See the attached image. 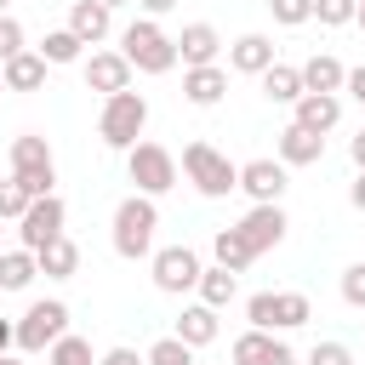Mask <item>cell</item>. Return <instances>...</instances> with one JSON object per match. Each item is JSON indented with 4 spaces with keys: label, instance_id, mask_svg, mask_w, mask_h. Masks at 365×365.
I'll return each instance as SVG.
<instances>
[{
    "label": "cell",
    "instance_id": "cell-1",
    "mask_svg": "<svg viewBox=\"0 0 365 365\" xmlns=\"http://www.w3.org/2000/svg\"><path fill=\"white\" fill-rule=\"evenodd\" d=\"M114 234V257H125V262H148L154 257V234H160V205H154V194H125L120 205H114V222H108Z\"/></svg>",
    "mask_w": 365,
    "mask_h": 365
},
{
    "label": "cell",
    "instance_id": "cell-2",
    "mask_svg": "<svg viewBox=\"0 0 365 365\" xmlns=\"http://www.w3.org/2000/svg\"><path fill=\"white\" fill-rule=\"evenodd\" d=\"M120 51L131 57L137 74H171V68L182 63V57H177V34H165L160 17H143V11L120 29Z\"/></svg>",
    "mask_w": 365,
    "mask_h": 365
},
{
    "label": "cell",
    "instance_id": "cell-3",
    "mask_svg": "<svg viewBox=\"0 0 365 365\" xmlns=\"http://www.w3.org/2000/svg\"><path fill=\"white\" fill-rule=\"evenodd\" d=\"M143 125H148V97L143 91H114V97H103V114H97V137H103V148H114V154H125V148H137L143 143Z\"/></svg>",
    "mask_w": 365,
    "mask_h": 365
},
{
    "label": "cell",
    "instance_id": "cell-4",
    "mask_svg": "<svg viewBox=\"0 0 365 365\" xmlns=\"http://www.w3.org/2000/svg\"><path fill=\"white\" fill-rule=\"evenodd\" d=\"M182 177L194 182V194H205V200H222V194H234L240 188V165L222 154V148H211V143H182Z\"/></svg>",
    "mask_w": 365,
    "mask_h": 365
},
{
    "label": "cell",
    "instance_id": "cell-5",
    "mask_svg": "<svg viewBox=\"0 0 365 365\" xmlns=\"http://www.w3.org/2000/svg\"><path fill=\"white\" fill-rule=\"evenodd\" d=\"M6 160H11V177L29 188V200H40V194H57V188H51V182H57V160H51V143H46V137H34V131L11 137Z\"/></svg>",
    "mask_w": 365,
    "mask_h": 365
},
{
    "label": "cell",
    "instance_id": "cell-6",
    "mask_svg": "<svg viewBox=\"0 0 365 365\" xmlns=\"http://www.w3.org/2000/svg\"><path fill=\"white\" fill-rule=\"evenodd\" d=\"M177 171H182V165H177V154H171L165 143H148V137H143L137 148H125V177L137 182V194H154V200L171 194V188H177Z\"/></svg>",
    "mask_w": 365,
    "mask_h": 365
},
{
    "label": "cell",
    "instance_id": "cell-7",
    "mask_svg": "<svg viewBox=\"0 0 365 365\" xmlns=\"http://www.w3.org/2000/svg\"><path fill=\"white\" fill-rule=\"evenodd\" d=\"M57 336H68V302H63V297L29 302L23 319H17V354H46Z\"/></svg>",
    "mask_w": 365,
    "mask_h": 365
},
{
    "label": "cell",
    "instance_id": "cell-8",
    "mask_svg": "<svg viewBox=\"0 0 365 365\" xmlns=\"http://www.w3.org/2000/svg\"><path fill=\"white\" fill-rule=\"evenodd\" d=\"M148 274H154V285H160L165 297H188V291L200 285L205 262H200L194 245H160V251L148 257Z\"/></svg>",
    "mask_w": 365,
    "mask_h": 365
},
{
    "label": "cell",
    "instance_id": "cell-9",
    "mask_svg": "<svg viewBox=\"0 0 365 365\" xmlns=\"http://www.w3.org/2000/svg\"><path fill=\"white\" fill-rule=\"evenodd\" d=\"M285 171H291V165H285L279 154H274V160L257 154V160L240 165V194H245L251 205H279V200H285V182H291Z\"/></svg>",
    "mask_w": 365,
    "mask_h": 365
},
{
    "label": "cell",
    "instance_id": "cell-10",
    "mask_svg": "<svg viewBox=\"0 0 365 365\" xmlns=\"http://www.w3.org/2000/svg\"><path fill=\"white\" fill-rule=\"evenodd\" d=\"M63 222H68V205H63L57 194H40V200H29V211L17 217V245L40 251V245H51V240L63 234Z\"/></svg>",
    "mask_w": 365,
    "mask_h": 365
},
{
    "label": "cell",
    "instance_id": "cell-11",
    "mask_svg": "<svg viewBox=\"0 0 365 365\" xmlns=\"http://www.w3.org/2000/svg\"><path fill=\"white\" fill-rule=\"evenodd\" d=\"M228 359H234V365H302L279 331H257V325H245V331L234 336Z\"/></svg>",
    "mask_w": 365,
    "mask_h": 365
},
{
    "label": "cell",
    "instance_id": "cell-12",
    "mask_svg": "<svg viewBox=\"0 0 365 365\" xmlns=\"http://www.w3.org/2000/svg\"><path fill=\"white\" fill-rule=\"evenodd\" d=\"M80 74H86V91H103V97H114V91H125L131 86V57L125 51H108V46H97L91 57H80Z\"/></svg>",
    "mask_w": 365,
    "mask_h": 365
},
{
    "label": "cell",
    "instance_id": "cell-13",
    "mask_svg": "<svg viewBox=\"0 0 365 365\" xmlns=\"http://www.w3.org/2000/svg\"><path fill=\"white\" fill-rule=\"evenodd\" d=\"M291 120L297 125H308V131H336L342 125V91H302L297 103H291Z\"/></svg>",
    "mask_w": 365,
    "mask_h": 365
},
{
    "label": "cell",
    "instance_id": "cell-14",
    "mask_svg": "<svg viewBox=\"0 0 365 365\" xmlns=\"http://www.w3.org/2000/svg\"><path fill=\"white\" fill-rule=\"evenodd\" d=\"M234 228H240V234L251 240V251L262 257V251H274V245L285 240V228H291V222H285V205H251Z\"/></svg>",
    "mask_w": 365,
    "mask_h": 365
},
{
    "label": "cell",
    "instance_id": "cell-15",
    "mask_svg": "<svg viewBox=\"0 0 365 365\" xmlns=\"http://www.w3.org/2000/svg\"><path fill=\"white\" fill-rule=\"evenodd\" d=\"M182 97L194 108H217L228 97V68L222 63H200V68H182Z\"/></svg>",
    "mask_w": 365,
    "mask_h": 365
},
{
    "label": "cell",
    "instance_id": "cell-16",
    "mask_svg": "<svg viewBox=\"0 0 365 365\" xmlns=\"http://www.w3.org/2000/svg\"><path fill=\"white\" fill-rule=\"evenodd\" d=\"M177 57H182V68L217 63V57H222V34H217L211 23H182V34H177Z\"/></svg>",
    "mask_w": 365,
    "mask_h": 365
},
{
    "label": "cell",
    "instance_id": "cell-17",
    "mask_svg": "<svg viewBox=\"0 0 365 365\" xmlns=\"http://www.w3.org/2000/svg\"><path fill=\"white\" fill-rule=\"evenodd\" d=\"M274 154H279L285 165H319V160H325V137L291 120V125L279 131V143H274Z\"/></svg>",
    "mask_w": 365,
    "mask_h": 365
},
{
    "label": "cell",
    "instance_id": "cell-18",
    "mask_svg": "<svg viewBox=\"0 0 365 365\" xmlns=\"http://www.w3.org/2000/svg\"><path fill=\"white\" fill-rule=\"evenodd\" d=\"M217 314H222V308H211V302H188V308L177 314V325H171V331H177L188 348H211V342H217V331H222V319H217Z\"/></svg>",
    "mask_w": 365,
    "mask_h": 365
},
{
    "label": "cell",
    "instance_id": "cell-19",
    "mask_svg": "<svg viewBox=\"0 0 365 365\" xmlns=\"http://www.w3.org/2000/svg\"><path fill=\"white\" fill-rule=\"evenodd\" d=\"M274 63H279V57H274V40L257 34V29L228 46V68H234V74H262V68H274Z\"/></svg>",
    "mask_w": 365,
    "mask_h": 365
},
{
    "label": "cell",
    "instance_id": "cell-20",
    "mask_svg": "<svg viewBox=\"0 0 365 365\" xmlns=\"http://www.w3.org/2000/svg\"><path fill=\"white\" fill-rule=\"evenodd\" d=\"M68 29H74L86 46H103V40L114 34V11H108L103 0H74V6H68Z\"/></svg>",
    "mask_w": 365,
    "mask_h": 365
},
{
    "label": "cell",
    "instance_id": "cell-21",
    "mask_svg": "<svg viewBox=\"0 0 365 365\" xmlns=\"http://www.w3.org/2000/svg\"><path fill=\"white\" fill-rule=\"evenodd\" d=\"M46 68H51V63H46L34 46H29V51H17L11 63H0V74H6V91H40V86H46Z\"/></svg>",
    "mask_w": 365,
    "mask_h": 365
},
{
    "label": "cell",
    "instance_id": "cell-22",
    "mask_svg": "<svg viewBox=\"0 0 365 365\" xmlns=\"http://www.w3.org/2000/svg\"><path fill=\"white\" fill-rule=\"evenodd\" d=\"M34 257H40V274H46V279H74V274H80V245H74L68 234H57L51 245H40Z\"/></svg>",
    "mask_w": 365,
    "mask_h": 365
},
{
    "label": "cell",
    "instance_id": "cell-23",
    "mask_svg": "<svg viewBox=\"0 0 365 365\" xmlns=\"http://www.w3.org/2000/svg\"><path fill=\"white\" fill-rule=\"evenodd\" d=\"M34 274H40V257H34L29 245L0 251V291H29V285H34Z\"/></svg>",
    "mask_w": 365,
    "mask_h": 365
},
{
    "label": "cell",
    "instance_id": "cell-24",
    "mask_svg": "<svg viewBox=\"0 0 365 365\" xmlns=\"http://www.w3.org/2000/svg\"><path fill=\"white\" fill-rule=\"evenodd\" d=\"M34 51H40L51 68H68V63H80V57H86V40H80V34L63 23V29H46V40H40Z\"/></svg>",
    "mask_w": 365,
    "mask_h": 365
},
{
    "label": "cell",
    "instance_id": "cell-25",
    "mask_svg": "<svg viewBox=\"0 0 365 365\" xmlns=\"http://www.w3.org/2000/svg\"><path fill=\"white\" fill-rule=\"evenodd\" d=\"M257 80H262V97H268V103H285V108L308 91V86H302V68H291V63H274V68H262Z\"/></svg>",
    "mask_w": 365,
    "mask_h": 365
},
{
    "label": "cell",
    "instance_id": "cell-26",
    "mask_svg": "<svg viewBox=\"0 0 365 365\" xmlns=\"http://www.w3.org/2000/svg\"><path fill=\"white\" fill-rule=\"evenodd\" d=\"M211 257H217L222 268H234V274H245V268L257 262V251H251V240H245L240 228H217V234H211Z\"/></svg>",
    "mask_w": 365,
    "mask_h": 365
},
{
    "label": "cell",
    "instance_id": "cell-27",
    "mask_svg": "<svg viewBox=\"0 0 365 365\" xmlns=\"http://www.w3.org/2000/svg\"><path fill=\"white\" fill-rule=\"evenodd\" d=\"M194 291H200V302L228 308V302L240 297V274H234V268H222V262H211V268L200 274V285H194Z\"/></svg>",
    "mask_w": 365,
    "mask_h": 365
},
{
    "label": "cell",
    "instance_id": "cell-28",
    "mask_svg": "<svg viewBox=\"0 0 365 365\" xmlns=\"http://www.w3.org/2000/svg\"><path fill=\"white\" fill-rule=\"evenodd\" d=\"M342 80H348V68H342L331 51H314V57L302 63V86H308V91H342Z\"/></svg>",
    "mask_w": 365,
    "mask_h": 365
},
{
    "label": "cell",
    "instance_id": "cell-29",
    "mask_svg": "<svg viewBox=\"0 0 365 365\" xmlns=\"http://www.w3.org/2000/svg\"><path fill=\"white\" fill-rule=\"evenodd\" d=\"M194 354H200V348H188V342H182L177 331L143 348V359H148V365H194Z\"/></svg>",
    "mask_w": 365,
    "mask_h": 365
},
{
    "label": "cell",
    "instance_id": "cell-30",
    "mask_svg": "<svg viewBox=\"0 0 365 365\" xmlns=\"http://www.w3.org/2000/svg\"><path fill=\"white\" fill-rule=\"evenodd\" d=\"M46 365H97V354H91V342L86 336H57L51 348H46Z\"/></svg>",
    "mask_w": 365,
    "mask_h": 365
},
{
    "label": "cell",
    "instance_id": "cell-31",
    "mask_svg": "<svg viewBox=\"0 0 365 365\" xmlns=\"http://www.w3.org/2000/svg\"><path fill=\"white\" fill-rule=\"evenodd\" d=\"M245 319L257 331H279V291H251L245 297Z\"/></svg>",
    "mask_w": 365,
    "mask_h": 365
},
{
    "label": "cell",
    "instance_id": "cell-32",
    "mask_svg": "<svg viewBox=\"0 0 365 365\" xmlns=\"http://www.w3.org/2000/svg\"><path fill=\"white\" fill-rule=\"evenodd\" d=\"M314 319V302L302 291H279V331H302Z\"/></svg>",
    "mask_w": 365,
    "mask_h": 365
},
{
    "label": "cell",
    "instance_id": "cell-33",
    "mask_svg": "<svg viewBox=\"0 0 365 365\" xmlns=\"http://www.w3.org/2000/svg\"><path fill=\"white\" fill-rule=\"evenodd\" d=\"M23 211H29V188H23L17 177H6V182H0V222H17Z\"/></svg>",
    "mask_w": 365,
    "mask_h": 365
},
{
    "label": "cell",
    "instance_id": "cell-34",
    "mask_svg": "<svg viewBox=\"0 0 365 365\" xmlns=\"http://www.w3.org/2000/svg\"><path fill=\"white\" fill-rule=\"evenodd\" d=\"M354 11H359V0H314L319 29H342V23H354Z\"/></svg>",
    "mask_w": 365,
    "mask_h": 365
},
{
    "label": "cell",
    "instance_id": "cell-35",
    "mask_svg": "<svg viewBox=\"0 0 365 365\" xmlns=\"http://www.w3.org/2000/svg\"><path fill=\"white\" fill-rule=\"evenodd\" d=\"M274 23L279 29H297V23H314V0H268Z\"/></svg>",
    "mask_w": 365,
    "mask_h": 365
},
{
    "label": "cell",
    "instance_id": "cell-36",
    "mask_svg": "<svg viewBox=\"0 0 365 365\" xmlns=\"http://www.w3.org/2000/svg\"><path fill=\"white\" fill-rule=\"evenodd\" d=\"M302 365H354V348L348 342H336V336H325V342H314L308 348V359Z\"/></svg>",
    "mask_w": 365,
    "mask_h": 365
},
{
    "label": "cell",
    "instance_id": "cell-37",
    "mask_svg": "<svg viewBox=\"0 0 365 365\" xmlns=\"http://www.w3.org/2000/svg\"><path fill=\"white\" fill-rule=\"evenodd\" d=\"M17 51H29V40H23V23H17L11 11H0V63H11Z\"/></svg>",
    "mask_w": 365,
    "mask_h": 365
},
{
    "label": "cell",
    "instance_id": "cell-38",
    "mask_svg": "<svg viewBox=\"0 0 365 365\" xmlns=\"http://www.w3.org/2000/svg\"><path fill=\"white\" fill-rule=\"evenodd\" d=\"M342 302L348 308H365V262H348L342 268Z\"/></svg>",
    "mask_w": 365,
    "mask_h": 365
},
{
    "label": "cell",
    "instance_id": "cell-39",
    "mask_svg": "<svg viewBox=\"0 0 365 365\" xmlns=\"http://www.w3.org/2000/svg\"><path fill=\"white\" fill-rule=\"evenodd\" d=\"M97 365H148L137 348H108V354H97Z\"/></svg>",
    "mask_w": 365,
    "mask_h": 365
},
{
    "label": "cell",
    "instance_id": "cell-40",
    "mask_svg": "<svg viewBox=\"0 0 365 365\" xmlns=\"http://www.w3.org/2000/svg\"><path fill=\"white\" fill-rule=\"evenodd\" d=\"M342 91H348L354 103H365V63H354V68H348V80H342Z\"/></svg>",
    "mask_w": 365,
    "mask_h": 365
},
{
    "label": "cell",
    "instance_id": "cell-41",
    "mask_svg": "<svg viewBox=\"0 0 365 365\" xmlns=\"http://www.w3.org/2000/svg\"><path fill=\"white\" fill-rule=\"evenodd\" d=\"M143 17H165V11H177V0H131Z\"/></svg>",
    "mask_w": 365,
    "mask_h": 365
},
{
    "label": "cell",
    "instance_id": "cell-42",
    "mask_svg": "<svg viewBox=\"0 0 365 365\" xmlns=\"http://www.w3.org/2000/svg\"><path fill=\"white\" fill-rule=\"evenodd\" d=\"M11 348H17V319L0 314V354H11Z\"/></svg>",
    "mask_w": 365,
    "mask_h": 365
},
{
    "label": "cell",
    "instance_id": "cell-43",
    "mask_svg": "<svg viewBox=\"0 0 365 365\" xmlns=\"http://www.w3.org/2000/svg\"><path fill=\"white\" fill-rule=\"evenodd\" d=\"M348 154H354V171H365V125L348 137Z\"/></svg>",
    "mask_w": 365,
    "mask_h": 365
},
{
    "label": "cell",
    "instance_id": "cell-44",
    "mask_svg": "<svg viewBox=\"0 0 365 365\" xmlns=\"http://www.w3.org/2000/svg\"><path fill=\"white\" fill-rule=\"evenodd\" d=\"M348 200H354V211H365V171H354V182H348Z\"/></svg>",
    "mask_w": 365,
    "mask_h": 365
},
{
    "label": "cell",
    "instance_id": "cell-45",
    "mask_svg": "<svg viewBox=\"0 0 365 365\" xmlns=\"http://www.w3.org/2000/svg\"><path fill=\"white\" fill-rule=\"evenodd\" d=\"M354 23H359V29H365V0H359V11H354Z\"/></svg>",
    "mask_w": 365,
    "mask_h": 365
},
{
    "label": "cell",
    "instance_id": "cell-46",
    "mask_svg": "<svg viewBox=\"0 0 365 365\" xmlns=\"http://www.w3.org/2000/svg\"><path fill=\"white\" fill-rule=\"evenodd\" d=\"M103 6H108V11H120V6H131V0H103Z\"/></svg>",
    "mask_w": 365,
    "mask_h": 365
},
{
    "label": "cell",
    "instance_id": "cell-47",
    "mask_svg": "<svg viewBox=\"0 0 365 365\" xmlns=\"http://www.w3.org/2000/svg\"><path fill=\"white\" fill-rule=\"evenodd\" d=\"M0 365H23V359H11V354H0Z\"/></svg>",
    "mask_w": 365,
    "mask_h": 365
},
{
    "label": "cell",
    "instance_id": "cell-48",
    "mask_svg": "<svg viewBox=\"0 0 365 365\" xmlns=\"http://www.w3.org/2000/svg\"><path fill=\"white\" fill-rule=\"evenodd\" d=\"M0 97H6V74H0Z\"/></svg>",
    "mask_w": 365,
    "mask_h": 365
},
{
    "label": "cell",
    "instance_id": "cell-49",
    "mask_svg": "<svg viewBox=\"0 0 365 365\" xmlns=\"http://www.w3.org/2000/svg\"><path fill=\"white\" fill-rule=\"evenodd\" d=\"M6 6H11V0H0V11H6Z\"/></svg>",
    "mask_w": 365,
    "mask_h": 365
},
{
    "label": "cell",
    "instance_id": "cell-50",
    "mask_svg": "<svg viewBox=\"0 0 365 365\" xmlns=\"http://www.w3.org/2000/svg\"><path fill=\"white\" fill-rule=\"evenodd\" d=\"M0 251H6V245H0Z\"/></svg>",
    "mask_w": 365,
    "mask_h": 365
}]
</instances>
